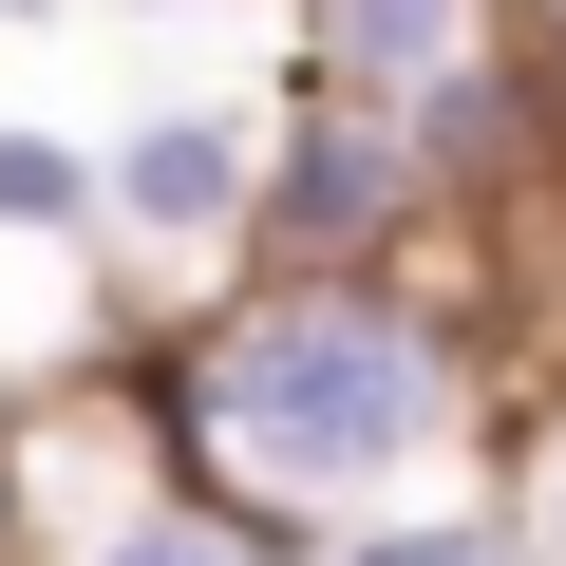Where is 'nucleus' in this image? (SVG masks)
Masks as SVG:
<instances>
[{"mask_svg":"<svg viewBox=\"0 0 566 566\" xmlns=\"http://www.w3.org/2000/svg\"><path fill=\"white\" fill-rule=\"evenodd\" d=\"M0 227H114V151H57V133H0Z\"/></svg>","mask_w":566,"mask_h":566,"instance_id":"423d86ee","label":"nucleus"},{"mask_svg":"<svg viewBox=\"0 0 566 566\" xmlns=\"http://www.w3.org/2000/svg\"><path fill=\"white\" fill-rule=\"evenodd\" d=\"M453 76H491V0H322V95L434 114Z\"/></svg>","mask_w":566,"mask_h":566,"instance_id":"20e7f679","label":"nucleus"},{"mask_svg":"<svg viewBox=\"0 0 566 566\" xmlns=\"http://www.w3.org/2000/svg\"><path fill=\"white\" fill-rule=\"evenodd\" d=\"M322 566H528L510 510H397V528H340Z\"/></svg>","mask_w":566,"mask_h":566,"instance_id":"0eeeda50","label":"nucleus"},{"mask_svg":"<svg viewBox=\"0 0 566 566\" xmlns=\"http://www.w3.org/2000/svg\"><path fill=\"white\" fill-rule=\"evenodd\" d=\"M76 566H322V547H283V528H264V510H227V491H170V510L95 528Z\"/></svg>","mask_w":566,"mask_h":566,"instance_id":"39448f33","label":"nucleus"},{"mask_svg":"<svg viewBox=\"0 0 566 566\" xmlns=\"http://www.w3.org/2000/svg\"><path fill=\"white\" fill-rule=\"evenodd\" d=\"M510 528H528V566H566V397H547L528 453H510Z\"/></svg>","mask_w":566,"mask_h":566,"instance_id":"6e6552de","label":"nucleus"},{"mask_svg":"<svg viewBox=\"0 0 566 566\" xmlns=\"http://www.w3.org/2000/svg\"><path fill=\"white\" fill-rule=\"evenodd\" d=\"M416 208H434L416 133L359 114V95H303V114H283V151H264V227H245V264H264V283H397Z\"/></svg>","mask_w":566,"mask_h":566,"instance_id":"f03ea898","label":"nucleus"},{"mask_svg":"<svg viewBox=\"0 0 566 566\" xmlns=\"http://www.w3.org/2000/svg\"><path fill=\"white\" fill-rule=\"evenodd\" d=\"M0 20H57V0H0Z\"/></svg>","mask_w":566,"mask_h":566,"instance_id":"1a4fd4ad","label":"nucleus"},{"mask_svg":"<svg viewBox=\"0 0 566 566\" xmlns=\"http://www.w3.org/2000/svg\"><path fill=\"white\" fill-rule=\"evenodd\" d=\"M170 453L189 491L227 510H359L397 472H434L453 434H491V359L416 303V283H245V303H208L170 359Z\"/></svg>","mask_w":566,"mask_h":566,"instance_id":"f257e3e1","label":"nucleus"},{"mask_svg":"<svg viewBox=\"0 0 566 566\" xmlns=\"http://www.w3.org/2000/svg\"><path fill=\"white\" fill-rule=\"evenodd\" d=\"M114 227L170 245V264L245 245V227H264V151H245V114H151V133H114Z\"/></svg>","mask_w":566,"mask_h":566,"instance_id":"7ed1b4c3","label":"nucleus"}]
</instances>
